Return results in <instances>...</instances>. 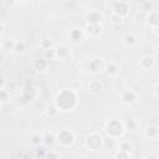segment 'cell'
<instances>
[{
	"label": "cell",
	"mask_w": 159,
	"mask_h": 159,
	"mask_svg": "<svg viewBox=\"0 0 159 159\" xmlns=\"http://www.w3.org/2000/svg\"><path fill=\"white\" fill-rule=\"evenodd\" d=\"M76 103V96L75 93L70 90L61 91L56 97V106L62 111H70Z\"/></svg>",
	"instance_id": "cell-1"
},
{
	"label": "cell",
	"mask_w": 159,
	"mask_h": 159,
	"mask_svg": "<svg viewBox=\"0 0 159 159\" xmlns=\"http://www.w3.org/2000/svg\"><path fill=\"white\" fill-rule=\"evenodd\" d=\"M107 133L111 137H118L122 134V124L118 121H111L107 124Z\"/></svg>",
	"instance_id": "cell-2"
},
{
	"label": "cell",
	"mask_w": 159,
	"mask_h": 159,
	"mask_svg": "<svg viewBox=\"0 0 159 159\" xmlns=\"http://www.w3.org/2000/svg\"><path fill=\"white\" fill-rule=\"evenodd\" d=\"M87 145L91 148L92 151H96V149H100L101 145H102V138L101 135L98 134H91L87 139Z\"/></svg>",
	"instance_id": "cell-3"
},
{
	"label": "cell",
	"mask_w": 159,
	"mask_h": 159,
	"mask_svg": "<svg viewBox=\"0 0 159 159\" xmlns=\"http://www.w3.org/2000/svg\"><path fill=\"white\" fill-rule=\"evenodd\" d=\"M57 139H59L60 143L65 144V145H68V144H71L73 142V134L71 132L66 131V129L65 131H61L59 133V135H57Z\"/></svg>",
	"instance_id": "cell-4"
},
{
	"label": "cell",
	"mask_w": 159,
	"mask_h": 159,
	"mask_svg": "<svg viewBox=\"0 0 159 159\" xmlns=\"http://www.w3.org/2000/svg\"><path fill=\"white\" fill-rule=\"evenodd\" d=\"M90 68H91V71L93 73H100V72H102L104 70V63H103L102 60H98V59L92 60L90 62Z\"/></svg>",
	"instance_id": "cell-5"
},
{
	"label": "cell",
	"mask_w": 159,
	"mask_h": 159,
	"mask_svg": "<svg viewBox=\"0 0 159 159\" xmlns=\"http://www.w3.org/2000/svg\"><path fill=\"white\" fill-rule=\"evenodd\" d=\"M129 10V6L127 3H122V2H118L117 4L114 5V11L117 15H126L127 13H128Z\"/></svg>",
	"instance_id": "cell-6"
},
{
	"label": "cell",
	"mask_w": 159,
	"mask_h": 159,
	"mask_svg": "<svg viewBox=\"0 0 159 159\" xmlns=\"http://www.w3.org/2000/svg\"><path fill=\"white\" fill-rule=\"evenodd\" d=\"M101 33V26L98 24H90L87 27V34L90 36H97Z\"/></svg>",
	"instance_id": "cell-7"
},
{
	"label": "cell",
	"mask_w": 159,
	"mask_h": 159,
	"mask_svg": "<svg viewBox=\"0 0 159 159\" xmlns=\"http://www.w3.org/2000/svg\"><path fill=\"white\" fill-rule=\"evenodd\" d=\"M101 19H102V15H101L100 13L92 11V13H90V14L87 15V21H88L90 24H98Z\"/></svg>",
	"instance_id": "cell-8"
},
{
	"label": "cell",
	"mask_w": 159,
	"mask_h": 159,
	"mask_svg": "<svg viewBox=\"0 0 159 159\" xmlns=\"http://www.w3.org/2000/svg\"><path fill=\"white\" fill-rule=\"evenodd\" d=\"M46 67H47V62H46V60L39 59V60L35 61V68H36L37 71L42 72V71H45V70H46Z\"/></svg>",
	"instance_id": "cell-9"
},
{
	"label": "cell",
	"mask_w": 159,
	"mask_h": 159,
	"mask_svg": "<svg viewBox=\"0 0 159 159\" xmlns=\"http://www.w3.org/2000/svg\"><path fill=\"white\" fill-rule=\"evenodd\" d=\"M142 65H143V67H145V68L152 67V66L154 65V59H153L152 56H145V57L142 60Z\"/></svg>",
	"instance_id": "cell-10"
},
{
	"label": "cell",
	"mask_w": 159,
	"mask_h": 159,
	"mask_svg": "<svg viewBox=\"0 0 159 159\" xmlns=\"http://www.w3.org/2000/svg\"><path fill=\"white\" fill-rule=\"evenodd\" d=\"M90 90L93 93H98L102 90V84L100 82H97V81H93V82L90 83Z\"/></svg>",
	"instance_id": "cell-11"
},
{
	"label": "cell",
	"mask_w": 159,
	"mask_h": 159,
	"mask_svg": "<svg viewBox=\"0 0 159 159\" xmlns=\"http://www.w3.org/2000/svg\"><path fill=\"white\" fill-rule=\"evenodd\" d=\"M35 96V92H34V88L33 87H27L24 92V97L25 100H30V98H33Z\"/></svg>",
	"instance_id": "cell-12"
},
{
	"label": "cell",
	"mask_w": 159,
	"mask_h": 159,
	"mask_svg": "<svg viewBox=\"0 0 159 159\" xmlns=\"http://www.w3.org/2000/svg\"><path fill=\"white\" fill-rule=\"evenodd\" d=\"M123 100H124L126 103H132L134 101V94L132 92H126L123 94Z\"/></svg>",
	"instance_id": "cell-13"
},
{
	"label": "cell",
	"mask_w": 159,
	"mask_h": 159,
	"mask_svg": "<svg viewBox=\"0 0 159 159\" xmlns=\"http://www.w3.org/2000/svg\"><path fill=\"white\" fill-rule=\"evenodd\" d=\"M106 71H107V75H108V76L117 75V72H118L117 67H116L114 65H112V63H111V65H108V66H107V70H106Z\"/></svg>",
	"instance_id": "cell-14"
},
{
	"label": "cell",
	"mask_w": 159,
	"mask_h": 159,
	"mask_svg": "<svg viewBox=\"0 0 159 159\" xmlns=\"http://www.w3.org/2000/svg\"><path fill=\"white\" fill-rule=\"evenodd\" d=\"M149 23H151L152 25H159V14L153 13V14L149 16Z\"/></svg>",
	"instance_id": "cell-15"
},
{
	"label": "cell",
	"mask_w": 159,
	"mask_h": 159,
	"mask_svg": "<svg viewBox=\"0 0 159 159\" xmlns=\"http://www.w3.org/2000/svg\"><path fill=\"white\" fill-rule=\"evenodd\" d=\"M124 42H126L127 45H132V44H134V42H135V37L133 35H126Z\"/></svg>",
	"instance_id": "cell-16"
},
{
	"label": "cell",
	"mask_w": 159,
	"mask_h": 159,
	"mask_svg": "<svg viewBox=\"0 0 159 159\" xmlns=\"http://www.w3.org/2000/svg\"><path fill=\"white\" fill-rule=\"evenodd\" d=\"M71 37H72L73 41H77V40H80V37H81V33H80L78 30L72 31V33H71Z\"/></svg>",
	"instance_id": "cell-17"
},
{
	"label": "cell",
	"mask_w": 159,
	"mask_h": 159,
	"mask_svg": "<svg viewBox=\"0 0 159 159\" xmlns=\"http://www.w3.org/2000/svg\"><path fill=\"white\" fill-rule=\"evenodd\" d=\"M56 54H57L59 56H65V55L67 54V50H66V47H60V49L56 51Z\"/></svg>",
	"instance_id": "cell-18"
},
{
	"label": "cell",
	"mask_w": 159,
	"mask_h": 159,
	"mask_svg": "<svg viewBox=\"0 0 159 159\" xmlns=\"http://www.w3.org/2000/svg\"><path fill=\"white\" fill-rule=\"evenodd\" d=\"M55 54H56V52H55V50H52V49H50V47L46 50V57H50V59H52V57L55 56Z\"/></svg>",
	"instance_id": "cell-19"
},
{
	"label": "cell",
	"mask_w": 159,
	"mask_h": 159,
	"mask_svg": "<svg viewBox=\"0 0 159 159\" xmlns=\"http://www.w3.org/2000/svg\"><path fill=\"white\" fill-rule=\"evenodd\" d=\"M155 133H157V128H155V127H149L148 131H147L148 135H155Z\"/></svg>",
	"instance_id": "cell-20"
},
{
	"label": "cell",
	"mask_w": 159,
	"mask_h": 159,
	"mask_svg": "<svg viewBox=\"0 0 159 159\" xmlns=\"http://www.w3.org/2000/svg\"><path fill=\"white\" fill-rule=\"evenodd\" d=\"M45 143H46V144H52V143H54V137L47 134V135L45 137Z\"/></svg>",
	"instance_id": "cell-21"
},
{
	"label": "cell",
	"mask_w": 159,
	"mask_h": 159,
	"mask_svg": "<svg viewBox=\"0 0 159 159\" xmlns=\"http://www.w3.org/2000/svg\"><path fill=\"white\" fill-rule=\"evenodd\" d=\"M47 110H49V111H47V114H49V116H54V114L56 113V110H55L54 107H50V108H47Z\"/></svg>",
	"instance_id": "cell-22"
},
{
	"label": "cell",
	"mask_w": 159,
	"mask_h": 159,
	"mask_svg": "<svg viewBox=\"0 0 159 159\" xmlns=\"http://www.w3.org/2000/svg\"><path fill=\"white\" fill-rule=\"evenodd\" d=\"M45 148H39V152H37V155H41V157H44L45 155Z\"/></svg>",
	"instance_id": "cell-23"
},
{
	"label": "cell",
	"mask_w": 159,
	"mask_h": 159,
	"mask_svg": "<svg viewBox=\"0 0 159 159\" xmlns=\"http://www.w3.org/2000/svg\"><path fill=\"white\" fill-rule=\"evenodd\" d=\"M2 101H3V102L6 101V93H5V90H4V88H3V91H2Z\"/></svg>",
	"instance_id": "cell-24"
},
{
	"label": "cell",
	"mask_w": 159,
	"mask_h": 159,
	"mask_svg": "<svg viewBox=\"0 0 159 159\" xmlns=\"http://www.w3.org/2000/svg\"><path fill=\"white\" fill-rule=\"evenodd\" d=\"M116 157H117V158H121V157L128 158V157H129V154H124V153H118V154H116Z\"/></svg>",
	"instance_id": "cell-25"
},
{
	"label": "cell",
	"mask_w": 159,
	"mask_h": 159,
	"mask_svg": "<svg viewBox=\"0 0 159 159\" xmlns=\"http://www.w3.org/2000/svg\"><path fill=\"white\" fill-rule=\"evenodd\" d=\"M122 149L123 151H129L131 149V145H128V144H122Z\"/></svg>",
	"instance_id": "cell-26"
},
{
	"label": "cell",
	"mask_w": 159,
	"mask_h": 159,
	"mask_svg": "<svg viewBox=\"0 0 159 159\" xmlns=\"http://www.w3.org/2000/svg\"><path fill=\"white\" fill-rule=\"evenodd\" d=\"M23 49H24V45H23V44H21V45H17V46H16V51H17V52H19V51L21 52V51H23Z\"/></svg>",
	"instance_id": "cell-27"
},
{
	"label": "cell",
	"mask_w": 159,
	"mask_h": 159,
	"mask_svg": "<svg viewBox=\"0 0 159 159\" xmlns=\"http://www.w3.org/2000/svg\"><path fill=\"white\" fill-rule=\"evenodd\" d=\"M40 141H41V139H40V137H39V135H35V137H34V143L37 144V143H40Z\"/></svg>",
	"instance_id": "cell-28"
},
{
	"label": "cell",
	"mask_w": 159,
	"mask_h": 159,
	"mask_svg": "<svg viewBox=\"0 0 159 159\" xmlns=\"http://www.w3.org/2000/svg\"><path fill=\"white\" fill-rule=\"evenodd\" d=\"M44 46H46V47L51 46V42H49V41H44Z\"/></svg>",
	"instance_id": "cell-29"
},
{
	"label": "cell",
	"mask_w": 159,
	"mask_h": 159,
	"mask_svg": "<svg viewBox=\"0 0 159 159\" xmlns=\"http://www.w3.org/2000/svg\"><path fill=\"white\" fill-rule=\"evenodd\" d=\"M155 93H157V96L159 97V84H158V86L155 87Z\"/></svg>",
	"instance_id": "cell-30"
},
{
	"label": "cell",
	"mask_w": 159,
	"mask_h": 159,
	"mask_svg": "<svg viewBox=\"0 0 159 159\" xmlns=\"http://www.w3.org/2000/svg\"><path fill=\"white\" fill-rule=\"evenodd\" d=\"M118 2H122V3H127L128 0H118Z\"/></svg>",
	"instance_id": "cell-31"
}]
</instances>
